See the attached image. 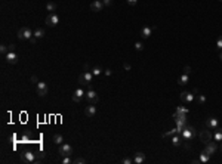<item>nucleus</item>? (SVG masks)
<instances>
[{"mask_svg": "<svg viewBox=\"0 0 222 164\" xmlns=\"http://www.w3.org/2000/svg\"><path fill=\"white\" fill-rule=\"evenodd\" d=\"M33 36H34V33H33L31 28H28V27H24V28L18 30V39H19V40H30Z\"/></svg>", "mask_w": 222, "mask_h": 164, "instance_id": "obj_1", "label": "nucleus"}, {"mask_svg": "<svg viewBox=\"0 0 222 164\" xmlns=\"http://www.w3.org/2000/svg\"><path fill=\"white\" fill-rule=\"evenodd\" d=\"M198 137H200V140L204 144V145H207L210 140H213V135L210 133V130H209V127L206 129V130H202L198 133Z\"/></svg>", "mask_w": 222, "mask_h": 164, "instance_id": "obj_2", "label": "nucleus"}, {"mask_svg": "<svg viewBox=\"0 0 222 164\" xmlns=\"http://www.w3.org/2000/svg\"><path fill=\"white\" fill-rule=\"evenodd\" d=\"M181 136L185 139V140H191V139H194V136H195V130H194V127L192 126H185V129L181 132Z\"/></svg>", "mask_w": 222, "mask_h": 164, "instance_id": "obj_3", "label": "nucleus"}, {"mask_svg": "<svg viewBox=\"0 0 222 164\" xmlns=\"http://www.w3.org/2000/svg\"><path fill=\"white\" fill-rule=\"evenodd\" d=\"M92 77H93V74L91 71H84L81 76H79V83L81 86H87V84L92 83Z\"/></svg>", "mask_w": 222, "mask_h": 164, "instance_id": "obj_4", "label": "nucleus"}, {"mask_svg": "<svg viewBox=\"0 0 222 164\" xmlns=\"http://www.w3.org/2000/svg\"><path fill=\"white\" fill-rule=\"evenodd\" d=\"M48 92H49V89H48V84L44 83V81H39L37 83V95L40 96V98H44L48 95Z\"/></svg>", "mask_w": 222, "mask_h": 164, "instance_id": "obj_5", "label": "nucleus"}, {"mask_svg": "<svg viewBox=\"0 0 222 164\" xmlns=\"http://www.w3.org/2000/svg\"><path fill=\"white\" fill-rule=\"evenodd\" d=\"M84 98L87 99L89 104H96V102L99 101V98H98V95H96V92H95L93 89H89V90L86 92V96H84Z\"/></svg>", "mask_w": 222, "mask_h": 164, "instance_id": "obj_6", "label": "nucleus"}, {"mask_svg": "<svg viewBox=\"0 0 222 164\" xmlns=\"http://www.w3.org/2000/svg\"><path fill=\"white\" fill-rule=\"evenodd\" d=\"M58 152H59L62 157L71 155V154H73V146H71V145H68V144H62V145H59V149H58Z\"/></svg>", "mask_w": 222, "mask_h": 164, "instance_id": "obj_7", "label": "nucleus"}, {"mask_svg": "<svg viewBox=\"0 0 222 164\" xmlns=\"http://www.w3.org/2000/svg\"><path fill=\"white\" fill-rule=\"evenodd\" d=\"M59 24V16L56 13H51L48 18H46V25L48 27H56Z\"/></svg>", "mask_w": 222, "mask_h": 164, "instance_id": "obj_8", "label": "nucleus"}, {"mask_svg": "<svg viewBox=\"0 0 222 164\" xmlns=\"http://www.w3.org/2000/svg\"><path fill=\"white\" fill-rule=\"evenodd\" d=\"M84 115L87 117V118H93V117L96 115V107H95V104H89L84 108Z\"/></svg>", "mask_w": 222, "mask_h": 164, "instance_id": "obj_9", "label": "nucleus"}, {"mask_svg": "<svg viewBox=\"0 0 222 164\" xmlns=\"http://www.w3.org/2000/svg\"><path fill=\"white\" fill-rule=\"evenodd\" d=\"M84 96H86L84 90H83L81 87H79V89H76V90H74V93H73V101H74V102H80Z\"/></svg>", "mask_w": 222, "mask_h": 164, "instance_id": "obj_10", "label": "nucleus"}, {"mask_svg": "<svg viewBox=\"0 0 222 164\" xmlns=\"http://www.w3.org/2000/svg\"><path fill=\"white\" fill-rule=\"evenodd\" d=\"M5 59H6L8 64H12V65H13V64L18 62V55H16L13 50H9V52L5 55Z\"/></svg>", "mask_w": 222, "mask_h": 164, "instance_id": "obj_11", "label": "nucleus"}, {"mask_svg": "<svg viewBox=\"0 0 222 164\" xmlns=\"http://www.w3.org/2000/svg\"><path fill=\"white\" fill-rule=\"evenodd\" d=\"M216 149H218V144H216V140H215V142H213V140H210V142L206 145L204 152H206V154H209V155H213V154L216 152Z\"/></svg>", "mask_w": 222, "mask_h": 164, "instance_id": "obj_12", "label": "nucleus"}, {"mask_svg": "<svg viewBox=\"0 0 222 164\" xmlns=\"http://www.w3.org/2000/svg\"><path fill=\"white\" fill-rule=\"evenodd\" d=\"M22 161L24 163H36V155L31 151H27L22 154Z\"/></svg>", "mask_w": 222, "mask_h": 164, "instance_id": "obj_13", "label": "nucleus"}, {"mask_svg": "<svg viewBox=\"0 0 222 164\" xmlns=\"http://www.w3.org/2000/svg\"><path fill=\"white\" fill-rule=\"evenodd\" d=\"M91 9L93 12H101L104 9V3L101 2V0H93V2L91 3Z\"/></svg>", "mask_w": 222, "mask_h": 164, "instance_id": "obj_14", "label": "nucleus"}, {"mask_svg": "<svg viewBox=\"0 0 222 164\" xmlns=\"http://www.w3.org/2000/svg\"><path fill=\"white\" fill-rule=\"evenodd\" d=\"M206 127H209V129H218V127H219L218 118H213V117L207 118V120H206Z\"/></svg>", "mask_w": 222, "mask_h": 164, "instance_id": "obj_15", "label": "nucleus"}, {"mask_svg": "<svg viewBox=\"0 0 222 164\" xmlns=\"http://www.w3.org/2000/svg\"><path fill=\"white\" fill-rule=\"evenodd\" d=\"M181 101L182 102H192L194 101V95L191 92H182L181 93Z\"/></svg>", "mask_w": 222, "mask_h": 164, "instance_id": "obj_16", "label": "nucleus"}, {"mask_svg": "<svg viewBox=\"0 0 222 164\" xmlns=\"http://www.w3.org/2000/svg\"><path fill=\"white\" fill-rule=\"evenodd\" d=\"M144 161H145V154L136 152V154H135V158H133V163H135V164H142Z\"/></svg>", "mask_w": 222, "mask_h": 164, "instance_id": "obj_17", "label": "nucleus"}, {"mask_svg": "<svg viewBox=\"0 0 222 164\" xmlns=\"http://www.w3.org/2000/svg\"><path fill=\"white\" fill-rule=\"evenodd\" d=\"M155 27H152V28H150V27H144L142 30H141V37L142 39H148L150 36H151V31L154 30Z\"/></svg>", "mask_w": 222, "mask_h": 164, "instance_id": "obj_18", "label": "nucleus"}, {"mask_svg": "<svg viewBox=\"0 0 222 164\" xmlns=\"http://www.w3.org/2000/svg\"><path fill=\"white\" fill-rule=\"evenodd\" d=\"M216 132H215V135H213V139L216 140V142H222V129H215Z\"/></svg>", "mask_w": 222, "mask_h": 164, "instance_id": "obj_19", "label": "nucleus"}, {"mask_svg": "<svg viewBox=\"0 0 222 164\" xmlns=\"http://www.w3.org/2000/svg\"><path fill=\"white\" fill-rule=\"evenodd\" d=\"M53 142H55L56 145H62V142H64V136L59 135V133H56V135L53 136Z\"/></svg>", "mask_w": 222, "mask_h": 164, "instance_id": "obj_20", "label": "nucleus"}, {"mask_svg": "<svg viewBox=\"0 0 222 164\" xmlns=\"http://www.w3.org/2000/svg\"><path fill=\"white\" fill-rule=\"evenodd\" d=\"M181 137H182V136H178V133L173 135V137H172V144H173L175 146H179V145H181Z\"/></svg>", "mask_w": 222, "mask_h": 164, "instance_id": "obj_21", "label": "nucleus"}, {"mask_svg": "<svg viewBox=\"0 0 222 164\" xmlns=\"http://www.w3.org/2000/svg\"><path fill=\"white\" fill-rule=\"evenodd\" d=\"M198 160H200V163H207V161L210 160V155H209V154H206V152L203 151L202 154H200V158H198Z\"/></svg>", "mask_w": 222, "mask_h": 164, "instance_id": "obj_22", "label": "nucleus"}, {"mask_svg": "<svg viewBox=\"0 0 222 164\" xmlns=\"http://www.w3.org/2000/svg\"><path fill=\"white\" fill-rule=\"evenodd\" d=\"M34 37H36V39L44 37V30H43V28H37V30L34 31Z\"/></svg>", "mask_w": 222, "mask_h": 164, "instance_id": "obj_23", "label": "nucleus"}, {"mask_svg": "<svg viewBox=\"0 0 222 164\" xmlns=\"http://www.w3.org/2000/svg\"><path fill=\"white\" fill-rule=\"evenodd\" d=\"M46 9H48V12H55V11H56V3L49 2V3L46 5Z\"/></svg>", "mask_w": 222, "mask_h": 164, "instance_id": "obj_24", "label": "nucleus"}, {"mask_svg": "<svg viewBox=\"0 0 222 164\" xmlns=\"http://www.w3.org/2000/svg\"><path fill=\"white\" fill-rule=\"evenodd\" d=\"M188 81H190V77H188V74H184V76H181V78H179V84H181V86L187 84Z\"/></svg>", "mask_w": 222, "mask_h": 164, "instance_id": "obj_25", "label": "nucleus"}, {"mask_svg": "<svg viewBox=\"0 0 222 164\" xmlns=\"http://www.w3.org/2000/svg\"><path fill=\"white\" fill-rule=\"evenodd\" d=\"M176 133H179V132H178V129H172V130H169V132L163 133V137H167V136H173V135H176Z\"/></svg>", "mask_w": 222, "mask_h": 164, "instance_id": "obj_26", "label": "nucleus"}, {"mask_svg": "<svg viewBox=\"0 0 222 164\" xmlns=\"http://www.w3.org/2000/svg\"><path fill=\"white\" fill-rule=\"evenodd\" d=\"M101 73H102L101 67H93V68H92V74H93V76H99Z\"/></svg>", "mask_w": 222, "mask_h": 164, "instance_id": "obj_27", "label": "nucleus"}, {"mask_svg": "<svg viewBox=\"0 0 222 164\" xmlns=\"http://www.w3.org/2000/svg\"><path fill=\"white\" fill-rule=\"evenodd\" d=\"M0 52H2L3 55H6V53L9 52V46H6V44H2V46H0Z\"/></svg>", "mask_w": 222, "mask_h": 164, "instance_id": "obj_28", "label": "nucleus"}, {"mask_svg": "<svg viewBox=\"0 0 222 164\" xmlns=\"http://www.w3.org/2000/svg\"><path fill=\"white\" fill-rule=\"evenodd\" d=\"M73 163H74V164H84V163H86V160H84V158H81V157H79V158L73 160Z\"/></svg>", "mask_w": 222, "mask_h": 164, "instance_id": "obj_29", "label": "nucleus"}, {"mask_svg": "<svg viewBox=\"0 0 222 164\" xmlns=\"http://www.w3.org/2000/svg\"><path fill=\"white\" fill-rule=\"evenodd\" d=\"M70 163H73V160L70 158V155H67V157L62 158V164H70Z\"/></svg>", "mask_w": 222, "mask_h": 164, "instance_id": "obj_30", "label": "nucleus"}, {"mask_svg": "<svg viewBox=\"0 0 222 164\" xmlns=\"http://www.w3.org/2000/svg\"><path fill=\"white\" fill-rule=\"evenodd\" d=\"M216 49H218V50H222V37H219L218 41H216Z\"/></svg>", "mask_w": 222, "mask_h": 164, "instance_id": "obj_31", "label": "nucleus"}, {"mask_svg": "<svg viewBox=\"0 0 222 164\" xmlns=\"http://www.w3.org/2000/svg\"><path fill=\"white\" fill-rule=\"evenodd\" d=\"M135 49H136V50H142V49H144V44H142L141 41H136V43H135Z\"/></svg>", "mask_w": 222, "mask_h": 164, "instance_id": "obj_32", "label": "nucleus"}, {"mask_svg": "<svg viewBox=\"0 0 222 164\" xmlns=\"http://www.w3.org/2000/svg\"><path fill=\"white\" fill-rule=\"evenodd\" d=\"M197 96H198V102H200V104H204V102H206V96H204V95H197Z\"/></svg>", "mask_w": 222, "mask_h": 164, "instance_id": "obj_33", "label": "nucleus"}, {"mask_svg": "<svg viewBox=\"0 0 222 164\" xmlns=\"http://www.w3.org/2000/svg\"><path fill=\"white\" fill-rule=\"evenodd\" d=\"M190 73H191V67L185 65V67H184V74H190Z\"/></svg>", "mask_w": 222, "mask_h": 164, "instance_id": "obj_34", "label": "nucleus"}, {"mask_svg": "<svg viewBox=\"0 0 222 164\" xmlns=\"http://www.w3.org/2000/svg\"><path fill=\"white\" fill-rule=\"evenodd\" d=\"M127 2V5H130V6H135L136 3H138V0H126Z\"/></svg>", "mask_w": 222, "mask_h": 164, "instance_id": "obj_35", "label": "nucleus"}, {"mask_svg": "<svg viewBox=\"0 0 222 164\" xmlns=\"http://www.w3.org/2000/svg\"><path fill=\"white\" fill-rule=\"evenodd\" d=\"M122 163H123V164H130V163H133V160H130V158H123Z\"/></svg>", "mask_w": 222, "mask_h": 164, "instance_id": "obj_36", "label": "nucleus"}, {"mask_svg": "<svg viewBox=\"0 0 222 164\" xmlns=\"http://www.w3.org/2000/svg\"><path fill=\"white\" fill-rule=\"evenodd\" d=\"M28 41H30V43H31V44H36V43H37V39H36V37H34V36H33V37H31V39H30V40H28Z\"/></svg>", "mask_w": 222, "mask_h": 164, "instance_id": "obj_37", "label": "nucleus"}, {"mask_svg": "<svg viewBox=\"0 0 222 164\" xmlns=\"http://www.w3.org/2000/svg\"><path fill=\"white\" fill-rule=\"evenodd\" d=\"M104 73H105V76H111V74H113V71H111V69H110V68H107V69H105V71H104Z\"/></svg>", "mask_w": 222, "mask_h": 164, "instance_id": "obj_38", "label": "nucleus"}, {"mask_svg": "<svg viewBox=\"0 0 222 164\" xmlns=\"http://www.w3.org/2000/svg\"><path fill=\"white\" fill-rule=\"evenodd\" d=\"M102 3H104V6H110V5H111V0H102Z\"/></svg>", "mask_w": 222, "mask_h": 164, "instance_id": "obj_39", "label": "nucleus"}, {"mask_svg": "<svg viewBox=\"0 0 222 164\" xmlns=\"http://www.w3.org/2000/svg\"><path fill=\"white\" fill-rule=\"evenodd\" d=\"M31 83H36V84L39 83V80H37V77H36V76H33V77H31Z\"/></svg>", "mask_w": 222, "mask_h": 164, "instance_id": "obj_40", "label": "nucleus"}, {"mask_svg": "<svg viewBox=\"0 0 222 164\" xmlns=\"http://www.w3.org/2000/svg\"><path fill=\"white\" fill-rule=\"evenodd\" d=\"M123 67H124V69H127V71H129V69H130V65H129V64H124Z\"/></svg>", "mask_w": 222, "mask_h": 164, "instance_id": "obj_41", "label": "nucleus"}, {"mask_svg": "<svg viewBox=\"0 0 222 164\" xmlns=\"http://www.w3.org/2000/svg\"><path fill=\"white\" fill-rule=\"evenodd\" d=\"M219 59H221V61H222V52H221V53H219Z\"/></svg>", "mask_w": 222, "mask_h": 164, "instance_id": "obj_42", "label": "nucleus"}, {"mask_svg": "<svg viewBox=\"0 0 222 164\" xmlns=\"http://www.w3.org/2000/svg\"><path fill=\"white\" fill-rule=\"evenodd\" d=\"M221 149H222V145H221Z\"/></svg>", "mask_w": 222, "mask_h": 164, "instance_id": "obj_43", "label": "nucleus"}, {"mask_svg": "<svg viewBox=\"0 0 222 164\" xmlns=\"http://www.w3.org/2000/svg\"><path fill=\"white\" fill-rule=\"evenodd\" d=\"M219 2H222V0H219Z\"/></svg>", "mask_w": 222, "mask_h": 164, "instance_id": "obj_44", "label": "nucleus"}]
</instances>
